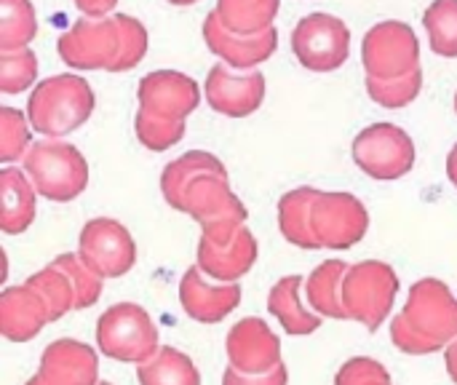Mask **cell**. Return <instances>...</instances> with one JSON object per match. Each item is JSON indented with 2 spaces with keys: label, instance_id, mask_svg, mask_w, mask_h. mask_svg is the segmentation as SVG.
<instances>
[{
  "label": "cell",
  "instance_id": "2e32d148",
  "mask_svg": "<svg viewBox=\"0 0 457 385\" xmlns=\"http://www.w3.org/2000/svg\"><path fill=\"white\" fill-rule=\"evenodd\" d=\"M204 40H206V48L214 56H220L225 64L236 70H257V64L268 62L276 54L278 32L276 27H270L257 35H238L228 29L214 11H209L204 19Z\"/></svg>",
  "mask_w": 457,
  "mask_h": 385
},
{
  "label": "cell",
  "instance_id": "cb8c5ba5",
  "mask_svg": "<svg viewBox=\"0 0 457 385\" xmlns=\"http://www.w3.org/2000/svg\"><path fill=\"white\" fill-rule=\"evenodd\" d=\"M316 188H295L281 196L278 201V228L281 236L300 249H321L313 228H311V209L316 198Z\"/></svg>",
  "mask_w": 457,
  "mask_h": 385
},
{
  "label": "cell",
  "instance_id": "b9f144b4",
  "mask_svg": "<svg viewBox=\"0 0 457 385\" xmlns=\"http://www.w3.org/2000/svg\"><path fill=\"white\" fill-rule=\"evenodd\" d=\"M27 385H48V383H46L40 375H35V378H29V381H27Z\"/></svg>",
  "mask_w": 457,
  "mask_h": 385
},
{
  "label": "cell",
  "instance_id": "74e56055",
  "mask_svg": "<svg viewBox=\"0 0 457 385\" xmlns=\"http://www.w3.org/2000/svg\"><path fill=\"white\" fill-rule=\"evenodd\" d=\"M118 0H75L78 11L83 16H91V19H102V16H110L112 8H115Z\"/></svg>",
  "mask_w": 457,
  "mask_h": 385
},
{
  "label": "cell",
  "instance_id": "f546056e",
  "mask_svg": "<svg viewBox=\"0 0 457 385\" xmlns=\"http://www.w3.org/2000/svg\"><path fill=\"white\" fill-rule=\"evenodd\" d=\"M423 88V70H412L410 75L402 78H370L367 75V94L372 102H378L380 107L388 110H399L407 107L410 102H415L420 96Z\"/></svg>",
  "mask_w": 457,
  "mask_h": 385
},
{
  "label": "cell",
  "instance_id": "5b68a950",
  "mask_svg": "<svg viewBox=\"0 0 457 385\" xmlns=\"http://www.w3.org/2000/svg\"><path fill=\"white\" fill-rule=\"evenodd\" d=\"M96 343L107 359L123 364H142L161 348L155 322L137 303L110 305L96 322Z\"/></svg>",
  "mask_w": 457,
  "mask_h": 385
},
{
  "label": "cell",
  "instance_id": "8fae6325",
  "mask_svg": "<svg viewBox=\"0 0 457 385\" xmlns=\"http://www.w3.org/2000/svg\"><path fill=\"white\" fill-rule=\"evenodd\" d=\"M361 64L370 78H402L420 67V40L407 21L375 24L361 43Z\"/></svg>",
  "mask_w": 457,
  "mask_h": 385
},
{
  "label": "cell",
  "instance_id": "4fadbf2b",
  "mask_svg": "<svg viewBox=\"0 0 457 385\" xmlns=\"http://www.w3.org/2000/svg\"><path fill=\"white\" fill-rule=\"evenodd\" d=\"M206 102L214 113L228 118H246L260 110L265 99V75L257 70H236L230 64H214L204 83Z\"/></svg>",
  "mask_w": 457,
  "mask_h": 385
},
{
  "label": "cell",
  "instance_id": "7402d4cb",
  "mask_svg": "<svg viewBox=\"0 0 457 385\" xmlns=\"http://www.w3.org/2000/svg\"><path fill=\"white\" fill-rule=\"evenodd\" d=\"M300 287H303V279L300 276H284L273 284L270 295H268V311L270 316H276L284 327L287 335H295V338H305V335H313L324 322H321V314H313L303 305L300 300Z\"/></svg>",
  "mask_w": 457,
  "mask_h": 385
},
{
  "label": "cell",
  "instance_id": "30bf717a",
  "mask_svg": "<svg viewBox=\"0 0 457 385\" xmlns=\"http://www.w3.org/2000/svg\"><path fill=\"white\" fill-rule=\"evenodd\" d=\"M311 228L321 249L343 252L367 236L370 212L353 193L319 190L311 209Z\"/></svg>",
  "mask_w": 457,
  "mask_h": 385
},
{
  "label": "cell",
  "instance_id": "f35d334b",
  "mask_svg": "<svg viewBox=\"0 0 457 385\" xmlns=\"http://www.w3.org/2000/svg\"><path fill=\"white\" fill-rule=\"evenodd\" d=\"M445 364H447V372H450V378H453V381L457 383V340H453V343L447 346Z\"/></svg>",
  "mask_w": 457,
  "mask_h": 385
},
{
  "label": "cell",
  "instance_id": "60d3db41",
  "mask_svg": "<svg viewBox=\"0 0 457 385\" xmlns=\"http://www.w3.org/2000/svg\"><path fill=\"white\" fill-rule=\"evenodd\" d=\"M166 3H171V5H193L198 0H166Z\"/></svg>",
  "mask_w": 457,
  "mask_h": 385
},
{
  "label": "cell",
  "instance_id": "9a60e30c",
  "mask_svg": "<svg viewBox=\"0 0 457 385\" xmlns=\"http://www.w3.org/2000/svg\"><path fill=\"white\" fill-rule=\"evenodd\" d=\"M228 362L246 375H265L281 364V340L276 332L254 316L236 322L225 340Z\"/></svg>",
  "mask_w": 457,
  "mask_h": 385
},
{
  "label": "cell",
  "instance_id": "8d00e7d4",
  "mask_svg": "<svg viewBox=\"0 0 457 385\" xmlns=\"http://www.w3.org/2000/svg\"><path fill=\"white\" fill-rule=\"evenodd\" d=\"M287 383H289V372H287L284 362H281L276 370L265 372V375H246V372H238V370H233V367H228V370H225V375H222V385H287Z\"/></svg>",
  "mask_w": 457,
  "mask_h": 385
},
{
  "label": "cell",
  "instance_id": "4316f807",
  "mask_svg": "<svg viewBox=\"0 0 457 385\" xmlns=\"http://www.w3.org/2000/svg\"><path fill=\"white\" fill-rule=\"evenodd\" d=\"M37 35V16L29 0H0V51L27 48Z\"/></svg>",
  "mask_w": 457,
  "mask_h": 385
},
{
  "label": "cell",
  "instance_id": "7bdbcfd3",
  "mask_svg": "<svg viewBox=\"0 0 457 385\" xmlns=\"http://www.w3.org/2000/svg\"><path fill=\"white\" fill-rule=\"evenodd\" d=\"M96 385H112V383H107V381H102V383H96Z\"/></svg>",
  "mask_w": 457,
  "mask_h": 385
},
{
  "label": "cell",
  "instance_id": "836d02e7",
  "mask_svg": "<svg viewBox=\"0 0 457 385\" xmlns=\"http://www.w3.org/2000/svg\"><path fill=\"white\" fill-rule=\"evenodd\" d=\"M134 131H137V139L147 150L163 153V150L174 147L177 142H182V137H185V121H166V118H155V115L145 113V110H137Z\"/></svg>",
  "mask_w": 457,
  "mask_h": 385
},
{
  "label": "cell",
  "instance_id": "d590c367",
  "mask_svg": "<svg viewBox=\"0 0 457 385\" xmlns=\"http://www.w3.org/2000/svg\"><path fill=\"white\" fill-rule=\"evenodd\" d=\"M335 385H391V375L378 359L353 356L337 370Z\"/></svg>",
  "mask_w": 457,
  "mask_h": 385
},
{
  "label": "cell",
  "instance_id": "9c48e42d",
  "mask_svg": "<svg viewBox=\"0 0 457 385\" xmlns=\"http://www.w3.org/2000/svg\"><path fill=\"white\" fill-rule=\"evenodd\" d=\"M292 54L311 72H332L351 56V29L340 16L308 13L292 29Z\"/></svg>",
  "mask_w": 457,
  "mask_h": 385
},
{
  "label": "cell",
  "instance_id": "484cf974",
  "mask_svg": "<svg viewBox=\"0 0 457 385\" xmlns=\"http://www.w3.org/2000/svg\"><path fill=\"white\" fill-rule=\"evenodd\" d=\"M281 0H217L214 13L238 35H257L273 27Z\"/></svg>",
  "mask_w": 457,
  "mask_h": 385
},
{
  "label": "cell",
  "instance_id": "7a4b0ae2",
  "mask_svg": "<svg viewBox=\"0 0 457 385\" xmlns=\"http://www.w3.org/2000/svg\"><path fill=\"white\" fill-rule=\"evenodd\" d=\"M391 340L402 354L426 356L457 340V297L439 279L410 287L407 308L391 322Z\"/></svg>",
  "mask_w": 457,
  "mask_h": 385
},
{
  "label": "cell",
  "instance_id": "4dcf8cb0",
  "mask_svg": "<svg viewBox=\"0 0 457 385\" xmlns=\"http://www.w3.org/2000/svg\"><path fill=\"white\" fill-rule=\"evenodd\" d=\"M32 131L35 129L24 113L3 105L0 107V161L3 163L21 161L27 150L32 147Z\"/></svg>",
  "mask_w": 457,
  "mask_h": 385
},
{
  "label": "cell",
  "instance_id": "8992f818",
  "mask_svg": "<svg viewBox=\"0 0 457 385\" xmlns=\"http://www.w3.org/2000/svg\"><path fill=\"white\" fill-rule=\"evenodd\" d=\"M399 295V276L388 263L364 260L348 268L343 279V305L348 319L378 332L391 316L394 300Z\"/></svg>",
  "mask_w": 457,
  "mask_h": 385
},
{
  "label": "cell",
  "instance_id": "44dd1931",
  "mask_svg": "<svg viewBox=\"0 0 457 385\" xmlns=\"http://www.w3.org/2000/svg\"><path fill=\"white\" fill-rule=\"evenodd\" d=\"M35 185L27 172L5 166L0 172V230L8 236L24 233L35 220Z\"/></svg>",
  "mask_w": 457,
  "mask_h": 385
},
{
  "label": "cell",
  "instance_id": "ac0fdd59",
  "mask_svg": "<svg viewBox=\"0 0 457 385\" xmlns=\"http://www.w3.org/2000/svg\"><path fill=\"white\" fill-rule=\"evenodd\" d=\"M37 375L48 385H96L99 359L96 351L80 340H54L40 356Z\"/></svg>",
  "mask_w": 457,
  "mask_h": 385
},
{
  "label": "cell",
  "instance_id": "ffe728a7",
  "mask_svg": "<svg viewBox=\"0 0 457 385\" xmlns=\"http://www.w3.org/2000/svg\"><path fill=\"white\" fill-rule=\"evenodd\" d=\"M257 257H260L257 239L244 225L228 247H217V244L201 239L195 265L214 281H238L241 276H246L254 268Z\"/></svg>",
  "mask_w": 457,
  "mask_h": 385
},
{
  "label": "cell",
  "instance_id": "277c9868",
  "mask_svg": "<svg viewBox=\"0 0 457 385\" xmlns=\"http://www.w3.org/2000/svg\"><path fill=\"white\" fill-rule=\"evenodd\" d=\"M21 169L32 180L35 190L56 204L75 201L88 185V163L83 153L75 145L54 137L32 142L21 158Z\"/></svg>",
  "mask_w": 457,
  "mask_h": 385
},
{
  "label": "cell",
  "instance_id": "603a6c76",
  "mask_svg": "<svg viewBox=\"0 0 457 385\" xmlns=\"http://www.w3.org/2000/svg\"><path fill=\"white\" fill-rule=\"evenodd\" d=\"M351 265L343 260H327L321 263L305 281V300L308 305L327 316V319H348V311L343 305V279Z\"/></svg>",
  "mask_w": 457,
  "mask_h": 385
},
{
  "label": "cell",
  "instance_id": "f1b7e54d",
  "mask_svg": "<svg viewBox=\"0 0 457 385\" xmlns=\"http://www.w3.org/2000/svg\"><path fill=\"white\" fill-rule=\"evenodd\" d=\"M27 284L48 303L51 322H59L64 314L75 311V287L67 273H62L56 265H46L43 271L32 273Z\"/></svg>",
  "mask_w": 457,
  "mask_h": 385
},
{
  "label": "cell",
  "instance_id": "e0dca14e",
  "mask_svg": "<svg viewBox=\"0 0 457 385\" xmlns=\"http://www.w3.org/2000/svg\"><path fill=\"white\" fill-rule=\"evenodd\" d=\"M206 279L209 276L198 265L187 268L179 281V303L193 322L217 324L241 305V284L238 281L212 284Z\"/></svg>",
  "mask_w": 457,
  "mask_h": 385
},
{
  "label": "cell",
  "instance_id": "ab89813d",
  "mask_svg": "<svg viewBox=\"0 0 457 385\" xmlns=\"http://www.w3.org/2000/svg\"><path fill=\"white\" fill-rule=\"evenodd\" d=\"M447 177H450V182L457 188V145L450 150V155H447Z\"/></svg>",
  "mask_w": 457,
  "mask_h": 385
},
{
  "label": "cell",
  "instance_id": "52a82bcc",
  "mask_svg": "<svg viewBox=\"0 0 457 385\" xmlns=\"http://www.w3.org/2000/svg\"><path fill=\"white\" fill-rule=\"evenodd\" d=\"M123 46V29L118 13L91 19H78L59 38V56L72 70H115Z\"/></svg>",
  "mask_w": 457,
  "mask_h": 385
},
{
  "label": "cell",
  "instance_id": "3957f363",
  "mask_svg": "<svg viewBox=\"0 0 457 385\" xmlns=\"http://www.w3.org/2000/svg\"><path fill=\"white\" fill-rule=\"evenodd\" d=\"M96 96L80 75H51L27 99V118L40 137L62 139L78 131L94 113Z\"/></svg>",
  "mask_w": 457,
  "mask_h": 385
},
{
  "label": "cell",
  "instance_id": "d6986e66",
  "mask_svg": "<svg viewBox=\"0 0 457 385\" xmlns=\"http://www.w3.org/2000/svg\"><path fill=\"white\" fill-rule=\"evenodd\" d=\"M46 324H51L48 303L29 287H8L0 295V332L11 343L32 340Z\"/></svg>",
  "mask_w": 457,
  "mask_h": 385
},
{
  "label": "cell",
  "instance_id": "7c38bea8",
  "mask_svg": "<svg viewBox=\"0 0 457 385\" xmlns=\"http://www.w3.org/2000/svg\"><path fill=\"white\" fill-rule=\"evenodd\" d=\"M78 255L102 279H120L137 263V244L126 225L110 217H96L83 225Z\"/></svg>",
  "mask_w": 457,
  "mask_h": 385
},
{
  "label": "cell",
  "instance_id": "1f68e13d",
  "mask_svg": "<svg viewBox=\"0 0 457 385\" xmlns=\"http://www.w3.org/2000/svg\"><path fill=\"white\" fill-rule=\"evenodd\" d=\"M37 78V56L35 51L16 48V51H0V91L3 94H21L27 91Z\"/></svg>",
  "mask_w": 457,
  "mask_h": 385
},
{
  "label": "cell",
  "instance_id": "5bb4252c",
  "mask_svg": "<svg viewBox=\"0 0 457 385\" xmlns=\"http://www.w3.org/2000/svg\"><path fill=\"white\" fill-rule=\"evenodd\" d=\"M139 110L166 118V121H185L190 113H195L201 102L198 83L177 70H155L147 72L137 86Z\"/></svg>",
  "mask_w": 457,
  "mask_h": 385
},
{
  "label": "cell",
  "instance_id": "83f0119b",
  "mask_svg": "<svg viewBox=\"0 0 457 385\" xmlns=\"http://www.w3.org/2000/svg\"><path fill=\"white\" fill-rule=\"evenodd\" d=\"M423 27L434 54L457 59V0H434L423 13Z\"/></svg>",
  "mask_w": 457,
  "mask_h": 385
},
{
  "label": "cell",
  "instance_id": "d4e9b609",
  "mask_svg": "<svg viewBox=\"0 0 457 385\" xmlns=\"http://www.w3.org/2000/svg\"><path fill=\"white\" fill-rule=\"evenodd\" d=\"M139 385H201V372L193 359L171 346H161L158 354L137 364Z\"/></svg>",
  "mask_w": 457,
  "mask_h": 385
},
{
  "label": "cell",
  "instance_id": "d6a6232c",
  "mask_svg": "<svg viewBox=\"0 0 457 385\" xmlns=\"http://www.w3.org/2000/svg\"><path fill=\"white\" fill-rule=\"evenodd\" d=\"M51 265H56L62 273L70 276V281H72V287H75V311L91 308V305L99 300V295H102V281H104V279H102L99 273H94V271L80 260V255H59V257H54Z\"/></svg>",
  "mask_w": 457,
  "mask_h": 385
},
{
  "label": "cell",
  "instance_id": "ba28073f",
  "mask_svg": "<svg viewBox=\"0 0 457 385\" xmlns=\"http://www.w3.org/2000/svg\"><path fill=\"white\" fill-rule=\"evenodd\" d=\"M356 166L380 182L402 180L415 166V142L396 123H372L353 139Z\"/></svg>",
  "mask_w": 457,
  "mask_h": 385
},
{
  "label": "cell",
  "instance_id": "e575fe53",
  "mask_svg": "<svg viewBox=\"0 0 457 385\" xmlns=\"http://www.w3.org/2000/svg\"><path fill=\"white\" fill-rule=\"evenodd\" d=\"M118 19H120V29H123V46H120V56H118V64L112 72H126L145 59L150 38H147L145 24L137 16L118 13Z\"/></svg>",
  "mask_w": 457,
  "mask_h": 385
},
{
  "label": "cell",
  "instance_id": "6da1fadb",
  "mask_svg": "<svg viewBox=\"0 0 457 385\" xmlns=\"http://www.w3.org/2000/svg\"><path fill=\"white\" fill-rule=\"evenodd\" d=\"M161 193L171 209L201 225V239L217 247H228L249 217L230 188L225 163L206 150H190L171 161L161 174Z\"/></svg>",
  "mask_w": 457,
  "mask_h": 385
}]
</instances>
